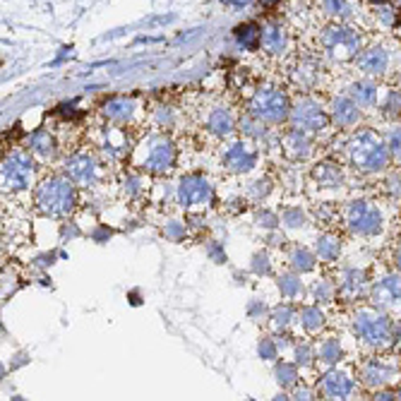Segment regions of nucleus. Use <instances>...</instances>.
<instances>
[{"label":"nucleus","mask_w":401,"mask_h":401,"mask_svg":"<svg viewBox=\"0 0 401 401\" xmlns=\"http://www.w3.org/2000/svg\"><path fill=\"white\" fill-rule=\"evenodd\" d=\"M353 389H355L353 380H351L349 375L334 370V373L324 375L322 382H320V387H317V392H320V399H349Z\"/></svg>","instance_id":"obj_17"},{"label":"nucleus","mask_w":401,"mask_h":401,"mask_svg":"<svg viewBox=\"0 0 401 401\" xmlns=\"http://www.w3.org/2000/svg\"><path fill=\"white\" fill-rule=\"evenodd\" d=\"M399 373V363L397 365H384V355H370V358H365L363 363H360V382L365 384V387H384L387 382H392V378Z\"/></svg>","instance_id":"obj_13"},{"label":"nucleus","mask_w":401,"mask_h":401,"mask_svg":"<svg viewBox=\"0 0 401 401\" xmlns=\"http://www.w3.org/2000/svg\"><path fill=\"white\" fill-rule=\"evenodd\" d=\"M363 286H365V277L358 272H346L344 274V282L339 286V298L346 300V303H355L363 293Z\"/></svg>","instance_id":"obj_26"},{"label":"nucleus","mask_w":401,"mask_h":401,"mask_svg":"<svg viewBox=\"0 0 401 401\" xmlns=\"http://www.w3.org/2000/svg\"><path fill=\"white\" fill-rule=\"evenodd\" d=\"M10 149V144H5V137H0V159H3V154Z\"/></svg>","instance_id":"obj_35"},{"label":"nucleus","mask_w":401,"mask_h":401,"mask_svg":"<svg viewBox=\"0 0 401 401\" xmlns=\"http://www.w3.org/2000/svg\"><path fill=\"white\" fill-rule=\"evenodd\" d=\"M24 277H22V269L10 260V262L0 264V303L8 300L10 295L14 293L19 286H22Z\"/></svg>","instance_id":"obj_23"},{"label":"nucleus","mask_w":401,"mask_h":401,"mask_svg":"<svg viewBox=\"0 0 401 401\" xmlns=\"http://www.w3.org/2000/svg\"><path fill=\"white\" fill-rule=\"evenodd\" d=\"M286 79L298 92H313L322 79V65L313 56H295L286 68Z\"/></svg>","instance_id":"obj_9"},{"label":"nucleus","mask_w":401,"mask_h":401,"mask_svg":"<svg viewBox=\"0 0 401 401\" xmlns=\"http://www.w3.org/2000/svg\"><path fill=\"white\" fill-rule=\"evenodd\" d=\"M233 128H235V118H233V113H231V108H224V106L212 108V113H209V118H207L209 133L219 135V137H226V135L233 133Z\"/></svg>","instance_id":"obj_24"},{"label":"nucleus","mask_w":401,"mask_h":401,"mask_svg":"<svg viewBox=\"0 0 401 401\" xmlns=\"http://www.w3.org/2000/svg\"><path fill=\"white\" fill-rule=\"evenodd\" d=\"M178 159V149L166 135H152L144 144H139L135 152V162L137 166H142L147 173L162 175L168 173L175 166Z\"/></svg>","instance_id":"obj_6"},{"label":"nucleus","mask_w":401,"mask_h":401,"mask_svg":"<svg viewBox=\"0 0 401 401\" xmlns=\"http://www.w3.org/2000/svg\"><path fill=\"white\" fill-rule=\"evenodd\" d=\"M355 65L360 68V72L365 75H375V77H382L389 68V53L380 46L365 48L363 53H355Z\"/></svg>","instance_id":"obj_18"},{"label":"nucleus","mask_w":401,"mask_h":401,"mask_svg":"<svg viewBox=\"0 0 401 401\" xmlns=\"http://www.w3.org/2000/svg\"><path fill=\"white\" fill-rule=\"evenodd\" d=\"M349 164L360 173H380L389 166V149L373 130H360L346 144Z\"/></svg>","instance_id":"obj_3"},{"label":"nucleus","mask_w":401,"mask_h":401,"mask_svg":"<svg viewBox=\"0 0 401 401\" xmlns=\"http://www.w3.org/2000/svg\"><path fill=\"white\" fill-rule=\"evenodd\" d=\"M378 84L375 82H355L349 92V99L355 104L358 108H370L378 104Z\"/></svg>","instance_id":"obj_25"},{"label":"nucleus","mask_w":401,"mask_h":401,"mask_svg":"<svg viewBox=\"0 0 401 401\" xmlns=\"http://www.w3.org/2000/svg\"><path fill=\"white\" fill-rule=\"evenodd\" d=\"M342 253V240H339L337 231H327L322 238L317 240V255L322 262H334Z\"/></svg>","instance_id":"obj_27"},{"label":"nucleus","mask_w":401,"mask_h":401,"mask_svg":"<svg viewBox=\"0 0 401 401\" xmlns=\"http://www.w3.org/2000/svg\"><path fill=\"white\" fill-rule=\"evenodd\" d=\"M29 202L41 217L68 219L77 207V185L68 175H41L29 195Z\"/></svg>","instance_id":"obj_1"},{"label":"nucleus","mask_w":401,"mask_h":401,"mask_svg":"<svg viewBox=\"0 0 401 401\" xmlns=\"http://www.w3.org/2000/svg\"><path fill=\"white\" fill-rule=\"evenodd\" d=\"M39 162L24 149H8L0 159V195L3 197H24L32 195L39 183Z\"/></svg>","instance_id":"obj_2"},{"label":"nucleus","mask_w":401,"mask_h":401,"mask_svg":"<svg viewBox=\"0 0 401 401\" xmlns=\"http://www.w3.org/2000/svg\"><path fill=\"white\" fill-rule=\"evenodd\" d=\"M355 334L368 349L380 351V353H387V351H394V346H399L397 324L368 305L360 308V313L355 315Z\"/></svg>","instance_id":"obj_4"},{"label":"nucleus","mask_w":401,"mask_h":401,"mask_svg":"<svg viewBox=\"0 0 401 401\" xmlns=\"http://www.w3.org/2000/svg\"><path fill=\"white\" fill-rule=\"evenodd\" d=\"M260 48L267 56H282L288 48V29L277 19H269L260 27Z\"/></svg>","instance_id":"obj_14"},{"label":"nucleus","mask_w":401,"mask_h":401,"mask_svg":"<svg viewBox=\"0 0 401 401\" xmlns=\"http://www.w3.org/2000/svg\"><path fill=\"white\" fill-rule=\"evenodd\" d=\"M248 111L255 120H260V123L282 125L284 120H288L291 101H288L286 92L279 87L255 89L253 97L248 99Z\"/></svg>","instance_id":"obj_5"},{"label":"nucleus","mask_w":401,"mask_h":401,"mask_svg":"<svg viewBox=\"0 0 401 401\" xmlns=\"http://www.w3.org/2000/svg\"><path fill=\"white\" fill-rule=\"evenodd\" d=\"M137 111H139V108L135 106L133 99H128V97H111L106 104H104L101 115H104V120H108V125H111V128L128 130V128H135V123H137V118H135Z\"/></svg>","instance_id":"obj_12"},{"label":"nucleus","mask_w":401,"mask_h":401,"mask_svg":"<svg viewBox=\"0 0 401 401\" xmlns=\"http://www.w3.org/2000/svg\"><path fill=\"white\" fill-rule=\"evenodd\" d=\"M178 195L185 207H199V204H207L212 199V185L202 175H185L178 188Z\"/></svg>","instance_id":"obj_16"},{"label":"nucleus","mask_w":401,"mask_h":401,"mask_svg":"<svg viewBox=\"0 0 401 401\" xmlns=\"http://www.w3.org/2000/svg\"><path fill=\"white\" fill-rule=\"evenodd\" d=\"M224 3H228V5H235V8H243V5H248L250 0H224Z\"/></svg>","instance_id":"obj_33"},{"label":"nucleus","mask_w":401,"mask_h":401,"mask_svg":"<svg viewBox=\"0 0 401 401\" xmlns=\"http://www.w3.org/2000/svg\"><path fill=\"white\" fill-rule=\"evenodd\" d=\"M313 180L320 190H339L344 185V173L337 164H317L313 171Z\"/></svg>","instance_id":"obj_22"},{"label":"nucleus","mask_w":401,"mask_h":401,"mask_svg":"<svg viewBox=\"0 0 401 401\" xmlns=\"http://www.w3.org/2000/svg\"><path fill=\"white\" fill-rule=\"evenodd\" d=\"M320 8H322L324 14H329V17H342L344 12H349L346 0H320Z\"/></svg>","instance_id":"obj_31"},{"label":"nucleus","mask_w":401,"mask_h":401,"mask_svg":"<svg viewBox=\"0 0 401 401\" xmlns=\"http://www.w3.org/2000/svg\"><path fill=\"white\" fill-rule=\"evenodd\" d=\"M373 3H384V0H373Z\"/></svg>","instance_id":"obj_36"},{"label":"nucleus","mask_w":401,"mask_h":401,"mask_svg":"<svg viewBox=\"0 0 401 401\" xmlns=\"http://www.w3.org/2000/svg\"><path fill=\"white\" fill-rule=\"evenodd\" d=\"M360 111H363V108L355 106V104L351 101L349 97H339V99H334V106H332V120L339 125V128L351 130V128H355V125H358V120H360Z\"/></svg>","instance_id":"obj_21"},{"label":"nucleus","mask_w":401,"mask_h":401,"mask_svg":"<svg viewBox=\"0 0 401 401\" xmlns=\"http://www.w3.org/2000/svg\"><path fill=\"white\" fill-rule=\"evenodd\" d=\"M303 324H305V327H308V329H313L315 327V324H317V320H322V315H320L317 313V310H315V308H305L303 310Z\"/></svg>","instance_id":"obj_32"},{"label":"nucleus","mask_w":401,"mask_h":401,"mask_svg":"<svg viewBox=\"0 0 401 401\" xmlns=\"http://www.w3.org/2000/svg\"><path fill=\"white\" fill-rule=\"evenodd\" d=\"M29 154H32L37 162H48V159H53L56 154L60 152L58 147V139L53 137V133L48 128H39L37 133L29 137Z\"/></svg>","instance_id":"obj_19"},{"label":"nucleus","mask_w":401,"mask_h":401,"mask_svg":"<svg viewBox=\"0 0 401 401\" xmlns=\"http://www.w3.org/2000/svg\"><path fill=\"white\" fill-rule=\"evenodd\" d=\"M337 222L342 224L344 231L358 235H370L380 228L382 217H380V209L370 202H349L339 209Z\"/></svg>","instance_id":"obj_8"},{"label":"nucleus","mask_w":401,"mask_h":401,"mask_svg":"<svg viewBox=\"0 0 401 401\" xmlns=\"http://www.w3.org/2000/svg\"><path fill=\"white\" fill-rule=\"evenodd\" d=\"M257 164V152L248 142H233L224 152V168L231 173H245Z\"/></svg>","instance_id":"obj_15"},{"label":"nucleus","mask_w":401,"mask_h":401,"mask_svg":"<svg viewBox=\"0 0 401 401\" xmlns=\"http://www.w3.org/2000/svg\"><path fill=\"white\" fill-rule=\"evenodd\" d=\"M235 39H238L248 51H260V24L245 22V24H240V27H235Z\"/></svg>","instance_id":"obj_28"},{"label":"nucleus","mask_w":401,"mask_h":401,"mask_svg":"<svg viewBox=\"0 0 401 401\" xmlns=\"http://www.w3.org/2000/svg\"><path fill=\"white\" fill-rule=\"evenodd\" d=\"M288 118L293 123L291 128L300 130V133H317L329 125V115L313 101H300L295 108H291Z\"/></svg>","instance_id":"obj_11"},{"label":"nucleus","mask_w":401,"mask_h":401,"mask_svg":"<svg viewBox=\"0 0 401 401\" xmlns=\"http://www.w3.org/2000/svg\"><path fill=\"white\" fill-rule=\"evenodd\" d=\"M317 43L327 56L337 60H351L360 51V34L346 24L332 22L317 34Z\"/></svg>","instance_id":"obj_7"},{"label":"nucleus","mask_w":401,"mask_h":401,"mask_svg":"<svg viewBox=\"0 0 401 401\" xmlns=\"http://www.w3.org/2000/svg\"><path fill=\"white\" fill-rule=\"evenodd\" d=\"M65 175L77 188H89L101 178V164L92 154H72V159H68V166H65Z\"/></svg>","instance_id":"obj_10"},{"label":"nucleus","mask_w":401,"mask_h":401,"mask_svg":"<svg viewBox=\"0 0 401 401\" xmlns=\"http://www.w3.org/2000/svg\"><path fill=\"white\" fill-rule=\"evenodd\" d=\"M317 355L324 360V363H334V360L342 355V349H339V342L334 337H329V339H324L322 344H320V349H317Z\"/></svg>","instance_id":"obj_30"},{"label":"nucleus","mask_w":401,"mask_h":401,"mask_svg":"<svg viewBox=\"0 0 401 401\" xmlns=\"http://www.w3.org/2000/svg\"><path fill=\"white\" fill-rule=\"evenodd\" d=\"M260 3H262L264 8H277V5L282 3V0H260Z\"/></svg>","instance_id":"obj_34"},{"label":"nucleus","mask_w":401,"mask_h":401,"mask_svg":"<svg viewBox=\"0 0 401 401\" xmlns=\"http://www.w3.org/2000/svg\"><path fill=\"white\" fill-rule=\"evenodd\" d=\"M282 149L291 162H300V159L308 157L310 152V139L305 137V133L295 128H286L282 135Z\"/></svg>","instance_id":"obj_20"},{"label":"nucleus","mask_w":401,"mask_h":401,"mask_svg":"<svg viewBox=\"0 0 401 401\" xmlns=\"http://www.w3.org/2000/svg\"><path fill=\"white\" fill-rule=\"evenodd\" d=\"M375 298L382 300H399V277H389L384 282L375 284Z\"/></svg>","instance_id":"obj_29"}]
</instances>
